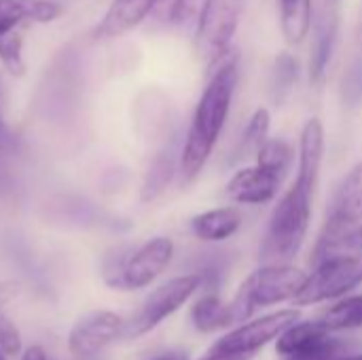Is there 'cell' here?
<instances>
[{"label": "cell", "instance_id": "20", "mask_svg": "<svg viewBox=\"0 0 362 360\" xmlns=\"http://www.w3.org/2000/svg\"><path fill=\"white\" fill-rule=\"evenodd\" d=\"M331 335V329H327L320 320L316 323H295L291 325L280 337H278V352L282 356L293 354L297 350H303L308 346H314Z\"/></svg>", "mask_w": 362, "mask_h": 360}, {"label": "cell", "instance_id": "2", "mask_svg": "<svg viewBox=\"0 0 362 360\" xmlns=\"http://www.w3.org/2000/svg\"><path fill=\"white\" fill-rule=\"evenodd\" d=\"M314 191V187L295 180L291 189L280 197L269 216V225L261 246V261L265 265L288 263L299 255L312 221Z\"/></svg>", "mask_w": 362, "mask_h": 360}, {"label": "cell", "instance_id": "18", "mask_svg": "<svg viewBox=\"0 0 362 360\" xmlns=\"http://www.w3.org/2000/svg\"><path fill=\"white\" fill-rule=\"evenodd\" d=\"M335 255H350L362 257V223L352 227H331L327 225V231L318 244L316 250V263L327 257Z\"/></svg>", "mask_w": 362, "mask_h": 360}, {"label": "cell", "instance_id": "34", "mask_svg": "<svg viewBox=\"0 0 362 360\" xmlns=\"http://www.w3.org/2000/svg\"><path fill=\"white\" fill-rule=\"evenodd\" d=\"M153 360H189V356H187V352L174 350V352H165V354H161V356H157V359Z\"/></svg>", "mask_w": 362, "mask_h": 360}, {"label": "cell", "instance_id": "26", "mask_svg": "<svg viewBox=\"0 0 362 360\" xmlns=\"http://www.w3.org/2000/svg\"><path fill=\"white\" fill-rule=\"evenodd\" d=\"M272 115L267 108H257L252 117L248 119L242 138H240V155H257V151L263 146V142L269 136Z\"/></svg>", "mask_w": 362, "mask_h": 360}, {"label": "cell", "instance_id": "17", "mask_svg": "<svg viewBox=\"0 0 362 360\" xmlns=\"http://www.w3.org/2000/svg\"><path fill=\"white\" fill-rule=\"evenodd\" d=\"M314 0H280V28L288 45H299L312 30Z\"/></svg>", "mask_w": 362, "mask_h": 360}, {"label": "cell", "instance_id": "11", "mask_svg": "<svg viewBox=\"0 0 362 360\" xmlns=\"http://www.w3.org/2000/svg\"><path fill=\"white\" fill-rule=\"evenodd\" d=\"M280 185H282L280 176L257 163L252 168L238 170L231 176V180L227 182V197L235 204L261 206L278 195Z\"/></svg>", "mask_w": 362, "mask_h": 360}, {"label": "cell", "instance_id": "37", "mask_svg": "<svg viewBox=\"0 0 362 360\" xmlns=\"http://www.w3.org/2000/svg\"><path fill=\"white\" fill-rule=\"evenodd\" d=\"M0 360H6V354H4L2 350H0Z\"/></svg>", "mask_w": 362, "mask_h": 360}, {"label": "cell", "instance_id": "7", "mask_svg": "<svg viewBox=\"0 0 362 360\" xmlns=\"http://www.w3.org/2000/svg\"><path fill=\"white\" fill-rule=\"evenodd\" d=\"M174 257V244L170 238H153L134 250L112 276L108 284L121 291H138L157 280Z\"/></svg>", "mask_w": 362, "mask_h": 360}, {"label": "cell", "instance_id": "13", "mask_svg": "<svg viewBox=\"0 0 362 360\" xmlns=\"http://www.w3.org/2000/svg\"><path fill=\"white\" fill-rule=\"evenodd\" d=\"M362 223V161L356 163L335 191L329 225L352 227Z\"/></svg>", "mask_w": 362, "mask_h": 360}, {"label": "cell", "instance_id": "16", "mask_svg": "<svg viewBox=\"0 0 362 360\" xmlns=\"http://www.w3.org/2000/svg\"><path fill=\"white\" fill-rule=\"evenodd\" d=\"M242 227V212L233 206L214 208L193 216L191 231L204 242H223L229 240Z\"/></svg>", "mask_w": 362, "mask_h": 360}, {"label": "cell", "instance_id": "12", "mask_svg": "<svg viewBox=\"0 0 362 360\" xmlns=\"http://www.w3.org/2000/svg\"><path fill=\"white\" fill-rule=\"evenodd\" d=\"M157 0H112L102 21L93 30V38H117L140 25L148 15H153Z\"/></svg>", "mask_w": 362, "mask_h": 360}, {"label": "cell", "instance_id": "1", "mask_svg": "<svg viewBox=\"0 0 362 360\" xmlns=\"http://www.w3.org/2000/svg\"><path fill=\"white\" fill-rule=\"evenodd\" d=\"M212 68V76L199 95L180 155V172L185 180L195 178L210 159L229 119L231 102L240 79L238 55L233 51H229Z\"/></svg>", "mask_w": 362, "mask_h": 360}, {"label": "cell", "instance_id": "23", "mask_svg": "<svg viewBox=\"0 0 362 360\" xmlns=\"http://www.w3.org/2000/svg\"><path fill=\"white\" fill-rule=\"evenodd\" d=\"M320 323L331 331H346L362 327V295L346 297L320 318Z\"/></svg>", "mask_w": 362, "mask_h": 360}, {"label": "cell", "instance_id": "14", "mask_svg": "<svg viewBox=\"0 0 362 360\" xmlns=\"http://www.w3.org/2000/svg\"><path fill=\"white\" fill-rule=\"evenodd\" d=\"M325 155V127L318 117L308 119V123L301 129L299 140V163H297V178L299 182L308 187H318L320 166Z\"/></svg>", "mask_w": 362, "mask_h": 360}, {"label": "cell", "instance_id": "4", "mask_svg": "<svg viewBox=\"0 0 362 360\" xmlns=\"http://www.w3.org/2000/svg\"><path fill=\"white\" fill-rule=\"evenodd\" d=\"M246 0H206L195 23L197 55L212 68L229 51L240 28Z\"/></svg>", "mask_w": 362, "mask_h": 360}, {"label": "cell", "instance_id": "31", "mask_svg": "<svg viewBox=\"0 0 362 360\" xmlns=\"http://www.w3.org/2000/svg\"><path fill=\"white\" fill-rule=\"evenodd\" d=\"M17 293H19V284H17V282H13V280L0 282V310H2L4 306H8V303L17 297Z\"/></svg>", "mask_w": 362, "mask_h": 360}, {"label": "cell", "instance_id": "19", "mask_svg": "<svg viewBox=\"0 0 362 360\" xmlns=\"http://www.w3.org/2000/svg\"><path fill=\"white\" fill-rule=\"evenodd\" d=\"M191 320L199 333H212L233 325L229 308L223 306V301L216 295H206L197 299L191 310Z\"/></svg>", "mask_w": 362, "mask_h": 360}, {"label": "cell", "instance_id": "8", "mask_svg": "<svg viewBox=\"0 0 362 360\" xmlns=\"http://www.w3.org/2000/svg\"><path fill=\"white\" fill-rule=\"evenodd\" d=\"M299 320L297 310H282L276 314L261 316L252 323L242 325L240 329L227 333L214 344V350L223 352H240V354H252L267 346L272 339H278L291 325Z\"/></svg>", "mask_w": 362, "mask_h": 360}, {"label": "cell", "instance_id": "5", "mask_svg": "<svg viewBox=\"0 0 362 360\" xmlns=\"http://www.w3.org/2000/svg\"><path fill=\"white\" fill-rule=\"evenodd\" d=\"M362 282V257L335 255L320 259L314 274L308 276L303 289L293 299L297 306H312L327 299H337L354 291Z\"/></svg>", "mask_w": 362, "mask_h": 360}, {"label": "cell", "instance_id": "27", "mask_svg": "<svg viewBox=\"0 0 362 360\" xmlns=\"http://www.w3.org/2000/svg\"><path fill=\"white\" fill-rule=\"evenodd\" d=\"M350 342L335 339V337H325L322 342L308 346L303 350H297L293 354H286L284 360H344L350 356Z\"/></svg>", "mask_w": 362, "mask_h": 360}, {"label": "cell", "instance_id": "10", "mask_svg": "<svg viewBox=\"0 0 362 360\" xmlns=\"http://www.w3.org/2000/svg\"><path fill=\"white\" fill-rule=\"evenodd\" d=\"M312 28H314V34H312V55H310V81L314 85H322L335 45H337L339 2L320 0L318 8H314Z\"/></svg>", "mask_w": 362, "mask_h": 360}, {"label": "cell", "instance_id": "6", "mask_svg": "<svg viewBox=\"0 0 362 360\" xmlns=\"http://www.w3.org/2000/svg\"><path fill=\"white\" fill-rule=\"evenodd\" d=\"M199 284H202V276H178V278L161 284L159 289H155L146 297L142 308L134 314V318L129 323H125L123 337L134 339V337H140V335H146L148 331H153L168 316H172L176 310H180L187 303V299H191V295L199 289Z\"/></svg>", "mask_w": 362, "mask_h": 360}, {"label": "cell", "instance_id": "28", "mask_svg": "<svg viewBox=\"0 0 362 360\" xmlns=\"http://www.w3.org/2000/svg\"><path fill=\"white\" fill-rule=\"evenodd\" d=\"M341 98L348 106H358L362 102V53L350 59L341 79Z\"/></svg>", "mask_w": 362, "mask_h": 360}, {"label": "cell", "instance_id": "21", "mask_svg": "<svg viewBox=\"0 0 362 360\" xmlns=\"http://www.w3.org/2000/svg\"><path fill=\"white\" fill-rule=\"evenodd\" d=\"M257 163L284 180L295 163V149L282 138H267L257 151Z\"/></svg>", "mask_w": 362, "mask_h": 360}, {"label": "cell", "instance_id": "36", "mask_svg": "<svg viewBox=\"0 0 362 360\" xmlns=\"http://www.w3.org/2000/svg\"><path fill=\"white\" fill-rule=\"evenodd\" d=\"M358 38H361V42H362V19H361V25H358Z\"/></svg>", "mask_w": 362, "mask_h": 360}, {"label": "cell", "instance_id": "15", "mask_svg": "<svg viewBox=\"0 0 362 360\" xmlns=\"http://www.w3.org/2000/svg\"><path fill=\"white\" fill-rule=\"evenodd\" d=\"M62 15V6L51 0H0V36L11 34L19 23H49Z\"/></svg>", "mask_w": 362, "mask_h": 360}, {"label": "cell", "instance_id": "22", "mask_svg": "<svg viewBox=\"0 0 362 360\" xmlns=\"http://www.w3.org/2000/svg\"><path fill=\"white\" fill-rule=\"evenodd\" d=\"M204 2L206 0H157L153 15L168 25H189L197 23Z\"/></svg>", "mask_w": 362, "mask_h": 360}, {"label": "cell", "instance_id": "3", "mask_svg": "<svg viewBox=\"0 0 362 360\" xmlns=\"http://www.w3.org/2000/svg\"><path fill=\"white\" fill-rule=\"evenodd\" d=\"M308 276L305 272L288 263H269L257 269L240 286L233 303L229 306L231 320L242 323L252 316L259 308H269L286 299H295L303 289Z\"/></svg>", "mask_w": 362, "mask_h": 360}, {"label": "cell", "instance_id": "35", "mask_svg": "<svg viewBox=\"0 0 362 360\" xmlns=\"http://www.w3.org/2000/svg\"><path fill=\"white\" fill-rule=\"evenodd\" d=\"M344 360H362V354H358V356H348V359Z\"/></svg>", "mask_w": 362, "mask_h": 360}, {"label": "cell", "instance_id": "30", "mask_svg": "<svg viewBox=\"0 0 362 360\" xmlns=\"http://www.w3.org/2000/svg\"><path fill=\"white\" fill-rule=\"evenodd\" d=\"M0 350L6 356H17L21 352V335L17 327L4 316H0Z\"/></svg>", "mask_w": 362, "mask_h": 360}, {"label": "cell", "instance_id": "24", "mask_svg": "<svg viewBox=\"0 0 362 360\" xmlns=\"http://www.w3.org/2000/svg\"><path fill=\"white\" fill-rule=\"evenodd\" d=\"M174 174H176L174 157L170 153L157 155V159L151 163L148 174H146L144 185H142V199L144 202H153L155 197H159L168 189V185L172 182Z\"/></svg>", "mask_w": 362, "mask_h": 360}, {"label": "cell", "instance_id": "32", "mask_svg": "<svg viewBox=\"0 0 362 360\" xmlns=\"http://www.w3.org/2000/svg\"><path fill=\"white\" fill-rule=\"evenodd\" d=\"M252 354H240V352H223V350H214L202 360H250Z\"/></svg>", "mask_w": 362, "mask_h": 360}, {"label": "cell", "instance_id": "29", "mask_svg": "<svg viewBox=\"0 0 362 360\" xmlns=\"http://www.w3.org/2000/svg\"><path fill=\"white\" fill-rule=\"evenodd\" d=\"M21 42H23V38H21L19 34H13V32L0 36V59H2V64H4L13 74H21V72H23Z\"/></svg>", "mask_w": 362, "mask_h": 360}, {"label": "cell", "instance_id": "9", "mask_svg": "<svg viewBox=\"0 0 362 360\" xmlns=\"http://www.w3.org/2000/svg\"><path fill=\"white\" fill-rule=\"evenodd\" d=\"M123 327V318L115 312H91L72 327L68 337V350L81 359L93 356L102 352L106 346H110L117 337H121Z\"/></svg>", "mask_w": 362, "mask_h": 360}, {"label": "cell", "instance_id": "25", "mask_svg": "<svg viewBox=\"0 0 362 360\" xmlns=\"http://www.w3.org/2000/svg\"><path fill=\"white\" fill-rule=\"evenodd\" d=\"M299 79V62L291 53H278L272 70V93L276 102H284Z\"/></svg>", "mask_w": 362, "mask_h": 360}, {"label": "cell", "instance_id": "33", "mask_svg": "<svg viewBox=\"0 0 362 360\" xmlns=\"http://www.w3.org/2000/svg\"><path fill=\"white\" fill-rule=\"evenodd\" d=\"M21 360H47V354H45V350L40 346H32V348H28L23 352Z\"/></svg>", "mask_w": 362, "mask_h": 360}]
</instances>
